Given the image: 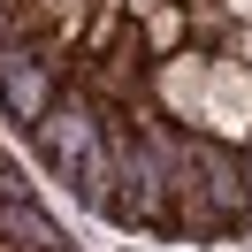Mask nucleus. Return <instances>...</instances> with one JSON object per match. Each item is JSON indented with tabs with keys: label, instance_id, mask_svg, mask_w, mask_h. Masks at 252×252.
Segmentation results:
<instances>
[{
	"label": "nucleus",
	"instance_id": "obj_1",
	"mask_svg": "<svg viewBox=\"0 0 252 252\" xmlns=\"http://www.w3.org/2000/svg\"><path fill=\"white\" fill-rule=\"evenodd\" d=\"M31 145L84 206H107V184H115V153H107V115L92 107L84 92H62L46 115L31 123Z\"/></svg>",
	"mask_w": 252,
	"mask_h": 252
},
{
	"label": "nucleus",
	"instance_id": "obj_2",
	"mask_svg": "<svg viewBox=\"0 0 252 252\" xmlns=\"http://www.w3.org/2000/svg\"><path fill=\"white\" fill-rule=\"evenodd\" d=\"M54 99H62V69H54L38 46H8V54H0V107L16 115L23 130H31Z\"/></svg>",
	"mask_w": 252,
	"mask_h": 252
},
{
	"label": "nucleus",
	"instance_id": "obj_3",
	"mask_svg": "<svg viewBox=\"0 0 252 252\" xmlns=\"http://www.w3.org/2000/svg\"><path fill=\"white\" fill-rule=\"evenodd\" d=\"M199 130H206V138H221V145H252V69L237 62V54H221V62H214Z\"/></svg>",
	"mask_w": 252,
	"mask_h": 252
},
{
	"label": "nucleus",
	"instance_id": "obj_4",
	"mask_svg": "<svg viewBox=\"0 0 252 252\" xmlns=\"http://www.w3.org/2000/svg\"><path fill=\"white\" fill-rule=\"evenodd\" d=\"M206 84H214V62H206L199 46L160 54V62H153V107H168L176 123L199 130V115H206Z\"/></svg>",
	"mask_w": 252,
	"mask_h": 252
},
{
	"label": "nucleus",
	"instance_id": "obj_5",
	"mask_svg": "<svg viewBox=\"0 0 252 252\" xmlns=\"http://www.w3.org/2000/svg\"><path fill=\"white\" fill-rule=\"evenodd\" d=\"M0 245H16V252H77L69 229L38 199H0Z\"/></svg>",
	"mask_w": 252,
	"mask_h": 252
},
{
	"label": "nucleus",
	"instance_id": "obj_6",
	"mask_svg": "<svg viewBox=\"0 0 252 252\" xmlns=\"http://www.w3.org/2000/svg\"><path fill=\"white\" fill-rule=\"evenodd\" d=\"M184 31H191V8H184V0H160L153 16H138L145 54H184Z\"/></svg>",
	"mask_w": 252,
	"mask_h": 252
},
{
	"label": "nucleus",
	"instance_id": "obj_7",
	"mask_svg": "<svg viewBox=\"0 0 252 252\" xmlns=\"http://www.w3.org/2000/svg\"><path fill=\"white\" fill-rule=\"evenodd\" d=\"M229 54H237V62L252 69V23H237V31H229Z\"/></svg>",
	"mask_w": 252,
	"mask_h": 252
},
{
	"label": "nucleus",
	"instance_id": "obj_8",
	"mask_svg": "<svg viewBox=\"0 0 252 252\" xmlns=\"http://www.w3.org/2000/svg\"><path fill=\"white\" fill-rule=\"evenodd\" d=\"M221 16H229V23H252V0H221Z\"/></svg>",
	"mask_w": 252,
	"mask_h": 252
},
{
	"label": "nucleus",
	"instance_id": "obj_9",
	"mask_svg": "<svg viewBox=\"0 0 252 252\" xmlns=\"http://www.w3.org/2000/svg\"><path fill=\"white\" fill-rule=\"evenodd\" d=\"M245 206H252V145H245Z\"/></svg>",
	"mask_w": 252,
	"mask_h": 252
},
{
	"label": "nucleus",
	"instance_id": "obj_10",
	"mask_svg": "<svg viewBox=\"0 0 252 252\" xmlns=\"http://www.w3.org/2000/svg\"><path fill=\"white\" fill-rule=\"evenodd\" d=\"M184 8H206V0H184Z\"/></svg>",
	"mask_w": 252,
	"mask_h": 252
}]
</instances>
